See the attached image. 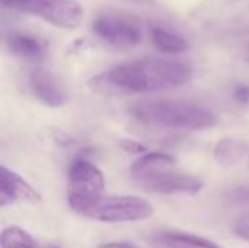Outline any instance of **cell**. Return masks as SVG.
Instances as JSON below:
<instances>
[{"label":"cell","mask_w":249,"mask_h":248,"mask_svg":"<svg viewBox=\"0 0 249 248\" xmlns=\"http://www.w3.org/2000/svg\"><path fill=\"white\" fill-rule=\"evenodd\" d=\"M187 63L160 58H144L115 66L89 80L92 91L101 95L160 92L179 88L191 79Z\"/></svg>","instance_id":"cell-1"},{"label":"cell","mask_w":249,"mask_h":248,"mask_svg":"<svg viewBox=\"0 0 249 248\" xmlns=\"http://www.w3.org/2000/svg\"><path fill=\"white\" fill-rule=\"evenodd\" d=\"M131 113L142 123L172 130H206L216 124V115L210 110L185 101L144 99Z\"/></svg>","instance_id":"cell-2"},{"label":"cell","mask_w":249,"mask_h":248,"mask_svg":"<svg viewBox=\"0 0 249 248\" xmlns=\"http://www.w3.org/2000/svg\"><path fill=\"white\" fill-rule=\"evenodd\" d=\"M104 189L105 178L96 165L83 158L71 162L69 168L67 202L74 212L85 215L90 210L102 199Z\"/></svg>","instance_id":"cell-3"},{"label":"cell","mask_w":249,"mask_h":248,"mask_svg":"<svg viewBox=\"0 0 249 248\" xmlns=\"http://www.w3.org/2000/svg\"><path fill=\"white\" fill-rule=\"evenodd\" d=\"M3 4L64 29L77 28L85 16V10L77 0H3Z\"/></svg>","instance_id":"cell-4"},{"label":"cell","mask_w":249,"mask_h":248,"mask_svg":"<svg viewBox=\"0 0 249 248\" xmlns=\"http://www.w3.org/2000/svg\"><path fill=\"white\" fill-rule=\"evenodd\" d=\"M153 206L137 196H112L102 197L83 216L101 222H136L153 215Z\"/></svg>","instance_id":"cell-5"},{"label":"cell","mask_w":249,"mask_h":248,"mask_svg":"<svg viewBox=\"0 0 249 248\" xmlns=\"http://www.w3.org/2000/svg\"><path fill=\"white\" fill-rule=\"evenodd\" d=\"M95 34L115 48H133L142 42L143 32L136 19L121 13H102L93 22Z\"/></svg>","instance_id":"cell-6"},{"label":"cell","mask_w":249,"mask_h":248,"mask_svg":"<svg viewBox=\"0 0 249 248\" xmlns=\"http://www.w3.org/2000/svg\"><path fill=\"white\" fill-rule=\"evenodd\" d=\"M174 168L162 170L139 184L146 191L158 194H197L204 187L200 178L178 172Z\"/></svg>","instance_id":"cell-7"},{"label":"cell","mask_w":249,"mask_h":248,"mask_svg":"<svg viewBox=\"0 0 249 248\" xmlns=\"http://www.w3.org/2000/svg\"><path fill=\"white\" fill-rule=\"evenodd\" d=\"M29 86L34 96L47 107L57 108L67 101V91L64 83L50 70H34L29 76Z\"/></svg>","instance_id":"cell-8"},{"label":"cell","mask_w":249,"mask_h":248,"mask_svg":"<svg viewBox=\"0 0 249 248\" xmlns=\"http://www.w3.org/2000/svg\"><path fill=\"white\" fill-rule=\"evenodd\" d=\"M16 202L39 203L41 194L29 186L20 175L4 165L0 167V206H9Z\"/></svg>","instance_id":"cell-9"},{"label":"cell","mask_w":249,"mask_h":248,"mask_svg":"<svg viewBox=\"0 0 249 248\" xmlns=\"http://www.w3.org/2000/svg\"><path fill=\"white\" fill-rule=\"evenodd\" d=\"M7 47L15 56L25 60H41L48 51V45L42 38L25 32H12L7 37Z\"/></svg>","instance_id":"cell-10"},{"label":"cell","mask_w":249,"mask_h":248,"mask_svg":"<svg viewBox=\"0 0 249 248\" xmlns=\"http://www.w3.org/2000/svg\"><path fill=\"white\" fill-rule=\"evenodd\" d=\"M175 164H177V161L171 155L160 153V152L146 153V155L140 156L131 165V177L137 183H140V181L146 180L147 177H150V175H153L162 170L174 168Z\"/></svg>","instance_id":"cell-11"},{"label":"cell","mask_w":249,"mask_h":248,"mask_svg":"<svg viewBox=\"0 0 249 248\" xmlns=\"http://www.w3.org/2000/svg\"><path fill=\"white\" fill-rule=\"evenodd\" d=\"M153 244L158 248H220L213 241L182 232H159L153 237Z\"/></svg>","instance_id":"cell-12"},{"label":"cell","mask_w":249,"mask_h":248,"mask_svg":"<svg viewBox=\"0 0 249 248\" xmlns=\"http://www.w3.org/2000/svg\"><path fill=\"white\" fill-rule=\"evenodd\" d=\"M152 42L153 45L166 54H181L188 48L187 41L184 39V37H181L179 34L163 28V26H153L152 28Z\"/></svg>","instance_id":"cell-13"},{"label":"cell","mask_w":249,"mask_h":248,"mask_svg":"<svg viewBox=\"0 0 249 248\" xmlns=\"http://www.w3.org/2000/svg\"><path fill=\"white\" fill-rule=\"evenodd\" d=\"M249 152V145L238 139H223L214 148V159L225 167L239 162Z\"/></svg>","instance_id":"cell-14"},{"label":"cell","mask_w":249,"mask_h":248,"mask_svg":"<svg viewBox=\"0 0 249 248\" xmlns=\"http://www.w3.org/2000/svg\"><path fill=\"white\" fill-rule=\"evenodd\" d=\"M0 244L1 248H36L35 240L19 227H9L3 229Z\"/></svg>","instance_id":"cell-15"},{"label":"cell","mask_w":249,"mask_h":248,"mask_svg":"<svg viewBox=\"0 0 249 248\" xmlns=\"http://www.w3.org/2000/svg\"><path fill=\"white\" fill-rule=\"evenodd\" d=\"M233 232H235L239 238H242V240H245V241H248L249 243V215L239 218V219L235 222V225H233Z\"/></svg>","instance_id":"cell-16"},{"label":"cell","mask_w":249,"mask_h":248,"mask_svg":"<svg viewBox=\"0 0 249 248\" xmlns=\"http://www.w3.org/2000/svg\"><path fill=\"white\" fill-rule=\"evenodd\" d=\"M120 146H121V149H124V151L128 152V153H136V155H139V153H144V152H146V146H144V145H142L140 142L131 140V139H124V140H121V142H120Z\"/></svg>","instance_id":"cell-17"},{"label":"cell","mask_w":249,"mask_h":248,"mask_svg":"<svg viewBox=\"0 0 249 248\" xmlns=\"http://www.w3.org/2000/svg\"><path fill=\"white\" fill-rule=\"evenodd\" d=\"M233 96L235 99L239 102V104H244V105H248L249 104V86L248 85H241L235 89L233 92Z\"/></svg>","instance_id":"cell-18"},{"label":"cell","mask_w":249,"mask_h":248,"mask_svg":"<svg viewBox=\"0 0 249 248\" xmlns=\"http://www.w3.org/2000/svg\"><path fill=\"white\" fill-rule=\"evenodd\" d=\"M98 248H139L131 246V244H127V243H108V244H102Z\"/></svg>","instance_id":"cell-19"},{"label":"cell","mask_w":249,"mask_h":248,"mask_svg":"<svg viewBox=\"0 0 249 248\" xmlns=\"http://www.w3.org/2000/svg\"><path fill=\"white\" fill-rule=\"evenodd\" d=\"M248 168H249V162H248Z\"/></svg>","instance_id":"cell-20"}]
</instances>
